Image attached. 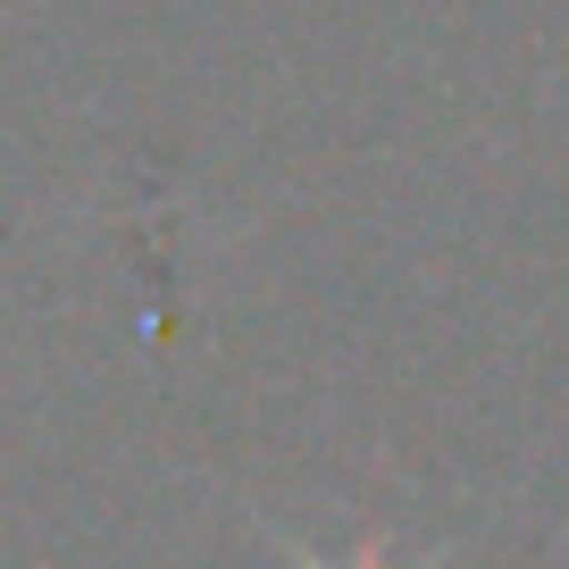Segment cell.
I'll use <instances>...</instances> for the list:
<instances>
[{
    "instance_id": "6da1fadb",
    "label": "cell",
    "mask_w": 569,
    "mask_h": 569,
    "mask_svg": "<svg viewBox=\"0 0 569 569\" xmlns=\"http://www.w3.org/2000/svg\"><path fill=\"white\" fill-rule=\"evenodd\" d=\"M360 569H386V561H360Z\"/></svg>"
}]
</instances>
